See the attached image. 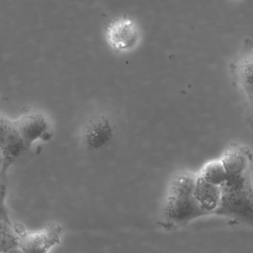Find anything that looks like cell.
I'll list each match as a JSON object with an SVG mask.
<instances>
[{"label":"cell","instance_id":"1","mask_svg":"<svg viewBox=\"0 0 253 253\" xmlns=\"http://www.w3.org/2000/svg\"><path fill=\"white\" fill-rule=\"evenodd\" d=\"M197 176L190 171H179L173 176L163 206L164 227L179 229L208 215L194 195Z\"/></svg>","mask_w":253,"mask_h":253},{"label":"cell","instance_id":"2","mask_svg":"<svg viewBox=\"0 0 253 253\" xmlns=\"http://www.w3.org/2000/svg\"><path fill=\"white\" fill-rule=\"evenodd\" d=\"M251 169L227 173L220 186L222 198L214 214L235 224L253 226V183Z\"/></svg>","mask_w":253,"mask_h":253},{"label":"cell","instance_id":"3","mask_svg":"<svg viewBox=\"0 0 253 253\" xmlns=\"http://www.w3.org/2000/svg\"><path fill=\"white\" fill-rule=\"evenodd\" d=\"M106 38L114 51L126 52L135 48L140 39V30L134 20L128 17H121L114 20L108 26Z\"/></svg>","mask_w":253,"mask_h":253},{"label":"cell","instance_id":"4","mask_svg":"<svg viewBox=\"0 0 253 253\" xmlns=\"http://www.w3.org/2000/svg\"><path fill=\"white\" fill-rule=\"evenodd\" d=\"M26 143L20 135L15 122L4 120L1 121V158L2 176L14 164L19 155L27 149Z\"/></svg>","mask_w":253,"mask_h":253},{"label":"cell","instance_id":"5","mask_svg":"<svg viewBox=\"0 0 253 253\" xmlns=\"http://www.w3.org/2000/svg\"><path fill=\"white\" fill-rule=\"evenodd\" d=\"M61 232L59 225L50 224L41 232L20 234L19 247L26 253H45L60 242Z\"/></svg>","mask_w":253,"mask_h":253},{"label":"cell","instance_id":"6","mask_svg":"<svg viewBox=\"0 0 253 253\" xmlns=\"http://www.w3.org/2000/svg\"><path fill=\"white\" fill-rule=\"evenodd\" d=\"M113 137L110 120L103 114L94 115L85 126L84 139L88 149L97 150L109 144Z\"/></svg>","mask_w":253,"mask_h":253},{"label":"cell","instance_id":"7","mask_svg":"<svg viewBox=\"0 0 253 253\" xmlns=\"http://www.w3.org/2000/svg\"><path fill=\"white\" fill-rule=\"evenodd\" d=\"M15 124L28 148L38 139H42L48 131L46 120L38 113L26 114L15 121Z\"/></svg>","mask_w":253,"mask_h":253},{"label":"cell","instance_id":"8","mask_svg":"<svg viewBox=\"0 0 253 253\" xmlns=\"http://www.w3.org/2000/svg\"><path fill=\"white\" fill-rule=\"evenodd\" d=\"M194 195L200 206L209 215L214 214L220 205L222 198L221 188L206 181L198 174Z\"/></svg>","mask_w":253,"mask_h":253},{"label":"cell","instance_id":"9","mask_svg":"<svg viewBox=\"0 0 253 253\" xmlns=\"http://www.w3.org/2000/svg\"><path fill=\"white\" fill-rule=\"evenodd\" d=\"M237 80L247 97L253 95V54L241 59L235 69Z\"/></svg>","mask_w":253,"mask_h":253},{"label":"cell","instance_id":"10","mask_svg":"<svg viewBox=\"0 0 253 253\" xmlns=\"http://www.w3.org/2000/svg\"><path fill=\"white\" fill-rule=\"evenodd\" d=\"M198 174L206 181L218 186L223 184L227 177L226 169L221 160H214L206 163Z\"/></svg>","mask_w":253,"mask_h":253},{"label":"cell","instance_id":"11","mask_svg":"<svg viewBox=\"0 0 253 253\" xmlns=\"http://www.w3.org/2000/svg\"><path fill=\"white\" fill-rule=\"evenodd\" d=\"M2 236H1V252L14 251V249L19 248L20 236L14 233L11 229V224L2 220Z\"/></svg>","mask_w":253,"mask_h":253},{"label":"cell","instance_id":"12","mask_svg":"<svg viewBox=\"0 0 253 253\" xmlns=\"http://www.w3.org/2000/svg\"><path fill=\"white\" fill-rule=\"evenodd\" d=\"M248 98L249 110L251 113L252 116L253 117V95L251 97H247Z\"/></svg>","mask_w":253,"mask_h":253}]
</instances>
